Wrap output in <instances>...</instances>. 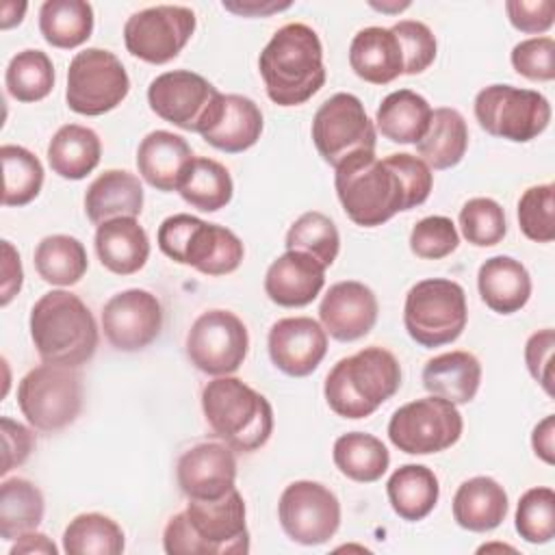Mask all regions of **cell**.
Masks as SVG:
<instances>
[{"instance_id":"6da1fadb","label":"cell","mask_w":555,"mask_h":555,"mask_svg":"<svg viewBox=\"0 0 555 555\" xmlns=\"http://www.w3.org/2000/svg\"><path fill=\"white\" fill-rule=\"evenodd\" d=\"M336 195L347 217L362 228H375L401 210L421 206L434 186L427 163L401 152L377 158L375 152H356L334 167Z\"/></svg>"},{"instance_id":"7a4b0ae2","label":"cell","mask_w":555,"mask_h":555,"mask_svg":"<svg viewBox=\"0 0 555 555\" xmlns=\"http://www.w3.org/2000/svg\"><path fill=\"white\" fill-rule=\"evenodd\" d=\"M258 69L271 102L299 106L325 82L323 46L308 24L291 22L273 33L258 59Z\"/></svg>"},{"instance_id":"3957f363","label":"cell","mask_w":555,"mask_h":555,"mask_svg":"<svg viewBox=\"0 0 555 555\" xmlns=\"http://www.w3.org/2000/svg\"><path fill=\"white\" fill-rule=\"evenodd\" d=\"M169 555H241L249 553L245 501L234 488L217 501H191L173 514L163 531Z\"/></svg>"},{"instance_id":"277c9868","label":"cell","mask_w":555,"mask_h":555,"mask_svg":"<svg viewBox=\"0 0 555 555\" xmlns=\"http://www.w3.org/2000/svg\"><path fill=\"white\" fill-rule=\"evenodd\" d=\"M30 338L48 364L78 369L98 349V323L87 304L69 291L41 295L30 310Z\"/></svg>"},{"instance_id":"5b68a950","label":"cell","mask_w":555,"mask_h":555,"mask_svg":"<svg viewBox=\"0 0 555 555\" xmlns=\"http://www.w3.org/2000/svg\"><path fill=\"white\" fill-rule=\"evenodd\" d=\"M202 410L210 431L232 451L254 453L273 431V408L264 395L238 377L219 375L202 390Z\"/></svg>"},{"instance_id":"8992f818","label":"cell","mask_w":555,"mask_h":555,"mask_svg":"<svg viewBox=\"0 0 555 555\" xmlns=\"http://www.w3.org/2000/svg\"><path fill=\"white\" fill-rule=\"evenodd\" d=\"M401 386L399 360L384 347H364L338 360L325 377L327 405L343 418H366Z\"/></svg>"},{"instance_id":"52a82bcc","label":"cell","mask_w":555,"mask_h":555,"mask_svg":"<svg viewBox=\"0 0 555 555\" xmlns=\"http://www.w3.org/2000/svg\"><path fill=\"white\" fill-rule=\"evenodd\" d=\"M156 241L167 258L189 264L204 275L232 273L245 256V247L232 230L186 212L163 219Z\"/></svg>"},{"instance_id":"ba28073f","label":"cell","mask_w":555,"mask_h":555,"mask_svg":"<svg viewBox=\"0 0 555 555\" xmlns=\"http://www.w3.org/2000/svg\"><path fill=\"white\" fill-rule=\"evenodd\" d=\"M466 321V293L453 280L427 278L416 282L405 295L403 325L410 338L425 349L457 340Z\"/></svg>"},{"instance_id":"9c48e42d","label":"cell","mask_w":555,"mask_h":555,"mask_svg":"<svg viewBox=\"0 0 555 555\" xmlns=\"http://www.w3.org/2000/svg\"><path fill=\"white\" fill-rule=\"evenodd\" d=\"M17 405L39 431H59L82 410V382L76 369L41 364L30 369L17 386Z\"/></svg>"},{"instance_id":"30bf717a","label":"cell","mask_w":555,"mask_h":555,"mask_svg":"<svg viewBox=\"0 0 555 555\" xmlns=\"http://www.w3.org/2000/svg\"><path fill=\"white\" fill-rule=\"evenodd\" d=\"M475 117L488 134L527 143L546 130L551 104L533 89L490 85L475 98Z\"/></svg>"},{"instance_id":"8fae6325","label":"cell","mask_w":555,"mask_h":555,"mask_svg":"<svg viewBox=\"0 0 555 555\" xmlns=\"http://www.w3.org/2000/svg\"><path fill=\"white\" fill-rule=\"evenodd\" d=\"M130 91V78L121 61L102 48L78 52L67 69V106L87 117L117 108Z\"/></svg>"},{"instance_id":"7c38bea8","label":"cell","mask_w":555,"mask_h":555,"mask_svg":"<svg viewBox=\"0 0 555 555\" xmlns=\"http://www.w3.org/2000/svg\"><path fill=\"white\" fill-rule=\"evenodd\" d=\"M464 429L457 408L436 395L410 401L395 410L388 423L390 442L410 455L440 453L453 447Z\"/></svg>"},{"instance_id":"4fadbf2b","label":"cell","mask_w":555,"mask_h":555,"mask_svg":"<svg viewBox=\"0 0 555 555\" xmlns=\"http://www.w3.org/2000/svg\"><path fill=\"white\" fill-rule=\"evenodd\" d=\"M312 141L325 163L338 167L356 152H375L377 130L353 93H334L312 117Z\"/></svg>"},{"instance_id":"5bb4252c","label":"cell","mask_w":555,"mask_h":555,"mask_svg":"<svg viewBox=\"0 0 555 555\" xmlns=\"http://www.w3.org/2000/svg\"><path fill=\"white\" fill-rule=\"evenodd\" d=\"M197 26L195 13L180 4H156L132 13L124 26L126 50L152 65L176 59Z\"/></svg>"},{"instance_id":"9a60e30c","label":"cell","mask_w":555,"mask_h":555,"mask_svg":"<svg viewBox=\"0 0 555 555\" xmlns=\"http://www.w3.org/2000/svg\"><path fill=\"white\" fill-rule=\"evenodd\" d=\"M249 349L245 323L230 310L202 312L186 334V358L206 375L238 371Z\"/></svg>"},{"instance_id":"2e32d148","label":"cell","mask_w":555,"mask_h":555,"mask_svg":"<svg viewBox=\"0 0 555 555\" xmlns=\"http://www.w3.org/2000/svg\"><path fill=\"white\" fill-rule=\"evenodd\" d=\"M278 516L284 533L304 546L325 544L340 527V503L319 481L299 479L284 488Z\"/></svg>"},{"instance_id":"e0dca14e","label":"cell","mask_w":555,"mask_h":555,"mask_svg":"<svg viewBox=\"0 0 555 555\" xmlns=\"http://www.w3.org/2000/svg\"><path fill=\"white\" fill-rule=\"evenodd\" d=\"M221 93L199 74L189 69H173L156 76L147 87L150 108L165 121L202 132L212 115Z\"/></svg>"},{"instance_id":"ac0fdd59","label":"cell","mask_w":555,"mask_h":555,"mask_svg":"<svg viewBox=\"0 0 555 555\" xmlns=\"http://www.w3.org/2000/svg\"><path fill=\"white\" fill-rule=\"evenodd\" d=\"M102 330L106 340L119 351L145 349L163 330V306L145 288L121 291L104 304Z\"/></svg>"},{"instance_id":"d6986e66","label":"cell","mask_w":555,"mask_h":555,"mask_svg":"<svg viewBox=\"0 0 555 555\" xmlns=\"http://www.w3.org/2000/svg\"><path fill=\"white\" fill-rule=\"evenodd\" d=\"M178 486L191 501H217L236 486V457L223 442H199L184 451L176 466Z\"/></svg>"},{"instance_id":"ffe728a7","label":"cell","mask_w":555,"mask_h":555,"mask_svg":"<svg viewBox=\"0 0 555 555\" xmlns=\"http://www.w3.org/2000/svg\"><path fill=\"white\" fill-rule=\"evenodd\" d=\"M271 362L291 377L310 375L327 353V332L310 317H286L267 336Z\"/></svg>"},{"instance_id":"44dd1931","label":"cell","mask_w":555,"mask_h":555,"mask_svg":"<svg viewBox=\"0 0 555 555\" xmlns=\"http://www.w3.org/2000/svg\"><path fill=\"white\" fill-rule=\"evenodd\" d=\"M375 293L356 280H343L330 286L319 306V319L323 330L340 340L351 343L366 336L377 321Z\"/></svg>"},{"instance_id":"7402d4cb","label":"cell","mask_w":555,"mask_h":555,"mask_svg":"<svg viewBox=\"0 0 555 555\" xmlns=\"http://www.w3.org/2000/svg\"><path fill=\"white\" fill-rule=\"evenodd\" d=\"M199 134L206 143L225 154L245 152L256 145L262 134V113L258 104L245 95L221 93Z\"/></svg>"},{"instance_id":"603a6c76","label":"cell","mask_w":555,"mask_h":555,"mask_svg":"<svg viewBox=\"0 0 555 555\" xmlns=\"http://www.w3.org/2000/svg\"><path fill=\"white\" fill-rule=\"evenodd\" d=\"M325 284V267L304 251L278 256L264 275V293L284 308H301L317 299Z\"/></svg>"},{"instance_id":"cb8c5ba5","label":"cell","mask_w":555,"mask_h":555,"mask_svg":"<svg viewBox=\"0 0 555 555\" xmlns=\"http://www.w3.org/2000/svg\"><path fill=\"white\" fill-rule=\"evenodd\" d=\"M193 160L191 145L169 130H152L137 150V167L141 178L158 191H178L182 176Z\"/></svg>"},{"instance_id":"d4e9b609","label":"cell","mask_w":555,"mask_h":555,"mask_svg":"<svg viewBox=\"0 0 555 555\" xmlns=\"http://www.w3.org/2000/svg\"><path fill=\"white\" fill-rule=\"evenodd\" d=\"M349 65L358 78L371 85H388L403 74L401 43L390 28L366 26L351 39Z\"/></svg>"},{"instance_id":"484cf974","label":"cell","mask_w":555,"mask_h":555,"mask_svg":"<svg viewBox=\"0 0 555 555\" xmlns=\"http://www.w3.org/2000/svg\"><path fill=\"white\" fill-rule=\"evenodd\" d=\"M95 254L104 269L117 275H132L150 258V238L137 217H117L95 230Z\"/></svg>"},{"instance_id":"4316f807","label":"cell","mask_w":555,"mask_h":555,"mask_svg":"<svg viewBox=\"0 0 555 555\" xmlns=\"http://www.w3.org/2000/svg\"><path fill=\"white\" fill-rule=\"evenodd\" d=\"M141 208L143 186L130 171L106 169L87 186L85 212L95 225L117 217H139Z\"/></svg>"},{"instance_id":"83f0119b","label":"cell","mask_w":555,"mask_h":555,"mask_svg":"<svg viewBox=\"0 0 555 555\" xmlns=\"http://www.w3.org/2000/svg\"><path fill=\"white\" fill-rule=\"evenodd\" d=\"M477 288L490 310L512 314L529 301L531 275L520 260L512 256H492L479 267Z\"/></svg>"},{"instance_id":"f1b7e54d","label":"cell","mask_w":555,"mask_h":555,"mask_svg":"<svg viewBox=\"0 0 555 555\" xmlns=\"http://www.w3.org/2000/svg\"><path fill=\"white\" fill-rule=\"evenodd\" d=\"M507 492L486 475L466 479L453 496V518L462 529L486 533L496 529L507 516Z\"/></svg>"},{"instance_id":"f546056e","label":"cell","mask_w":555,"mask_h":555,"mask_svg":"<svg viewBox=\"0 0 555 555\" xmlns=\"http://www.w3.org/2000/svg\"><path fill=\"white\" fill-rule=\"evenodd\" d=\"M481 384V364L470 351H449L434 356L423 366V386L429 395L453 405L470 403Z\"/></svg>"},{"instance_id":"4dcf8cb0","label":"cell","mask_w":555,"mask_h":555,"mask_svg":"<svg viewBox=\"0 0 555 555\" xmlns=\"http://www.w3.org/2000/svg\"><path fill=\"white\" fill-rule=\"evenodd\" d=\"M102 143L95 130L80 124L61 126L48 143V163L65 180L87 178L100 163Z\"/></svg>"},{"instance_id":"1f68e13d","label":"cell","mask_w":555,"mask_h":555,"mask_svg":"<svg viewBox=\"0 0 555 555\" xmlns=\"http://www.w3.org/2000/svg\"><path fill=\"white\" fill-rule=\"evenodd\" d=\"M386 492L395 514L403 520L416 522L429 516L436 507L440 483L431 468L423 464H403L390 475Z\"/></svg>"},{"instance_id":"d6a6232c","label":"cell","mask_w":555,"mask_h":555,"mask_svg":"<svg viewBox=\"0 0 555 555\" xmlns=\"http://www.w3.org/2000/svg\"><path fill=\"white\" fill-rule=\"evenodd\" d=\"M429 121V102L410 89L388 93L375 113V128L392 143H418L427 132Z\"/></svg>"},{"instance_id":"836d02e7","label":"cell","mask_w":555,"mask_h":555,"mask_svg":"<svg viewBox=\"0 0 555 555\" xmlns=\"http://www.w3.org/2000/svg\"><path fill=\"white\" fill-rule=\"evenodd\" d=\"M468 147V126L460 111L440 106L431 111V121L423 139L416 143L418 156L429 169L455 167Z\"/></svg>"},{"instance_id":"e575fe53","label":"cell","mask_w":555,"mask_h":555,"mask_svg":"<svg viewBox=\"0 0 555 555\" xmlns=\"http://www.w3.org/2000/svg\"><path fill=\"white\" fill-rule=\"evenodd\" d=\"M39 30L54 48H78L93 33V7L85 0H46L39 9Z\"/></svg>"},{"instance_id":"d590c367","label":"cell","mask_w":555,"mask_h":555,"mask_svg":"<svg viewBox=\"0 0 555 555\" xmlns=\"http://www.w3.org/2000/svg\"><path fill=\"white\" fill-rule=\"evenodd\" d=\"M178 193L193 208L217 212L230 204L234 184L230 171L221 163L206 156H193L182 176Z\"/></svg>"},{"instance_id":"8d00e7d4","label":"cell","mask_w":555,"mask_h":555,"mask_svg":"<svg viewBox=\"0 0 555 555\" xmlns=\"http://www.w3.org/2000/svg\"><path fill=\"white\" fill-rule=\"evenodd\" d=\"M87 267V249L76 236L50 234L35 247V269L48 284L74 286L82 280Z\"/></svg>"},{"instance_id":"74e56055","label":"cell","mask_w":555,"mask_h":555,"mask_svg":"<svg viewBox=\"0 0 555 555\" xmlns=\"http://www.w3.org/2000/svg\"><path fill=\"white\" fill-rule=\"evenodd\" d=\"M334 464L336 468L360 483H373L382 479L388 470L390 453L384 442L364 431H349L334 442Z\"/></svg>"},{"instance_id":"f35d334b","label":"cell","mask_w":555,"mask_h":555,"mask_svg":"<svg viewBox=\"0 0 555 555\" xmlns=\"http://www.w3.org/2000/svg\"><path fill=\"white\" fill-rule=\"evenodd\" d=\"M41 490L22 477L4 479L0 486V538L17 540L26 531H35L43 520Z\"/></svg>"},{"instance_id":"ab89813d","label":"cell","mask_w":555,"mask_h":555,"mask_svg":"<svg viewBox=\"0 0 555 555\" xmlns=\"http://www.w3.org/2000/svg\"><path fill=\"white\" fill-rule=\"evenodd\" d=\"M126 546L121 527L98 512L78 514L63 531L67 555H119Z\"/></svg>"},{"instance_id":"60d3db41","label":"cell","mask_w":555,"mask_h":555,"mask_svg":"<svg viewBox=\"0 0 555 555\" xmlns=\"http://www.w3.org/2000/svg\"><path fill=\"white\" fill-rule=\"evenodd\" d=\"M4 85L17 102H39L54 87V65L43 50L17 52L4 72Z\"/></svg>"},{"instance_id":"b9f144b4","label":"cell","mask_w":555,"mask_h":555,"mask_svg":"<svg viewBox=\"0 0 555 555\" xmlns=\"http://www.w3.org/2000/svg\"><path fill=\"white\" fill-rule=\"evenodd\" d=\"M0 158L4 169L2 204L4 206L30 204L43 186V167L39 158L30 150L22 145H11V143L0 147Z\"/></svg>"},{"instance_id":"7bdbcfd3","label":"cell","mask_w":555,"mask_h":555,"mask_svg":"<svg viewBox=\"0 0 555 555\" xmlns=\"http://www.w3.org/2000/svg\"><path fill=\"white\" fill-rule=\"evenodd\" d=\"M284 245L288 251H304L312 256L327 269L338 256L340 234L327 215L310 210L293 221V225L286 232Z\"/></svg>"},{"instance_id":"ee69618b","label":"cell","mask_w":555,"mask_h":555,"mask_svg":"<svg viewBox=\"0 0 555 555\" xmlns=\"http://www.w3.org/2000/svg\"><path fill=\"white\" fill-rule=\"evenodd\" d=\"M516 531L529 544H546L555 535V492L538 486L527 490L516 507Z\"/></svg>"},{"instance_id":"f6af8a7d","label":"cell","mask_w":555,"mask_h":555,"mask_svg":"<svg viewBox=\"0 0 555 555\" xmlns=\"http://www.w3.org/2000/svg\"><path fill=\"white\" fill-rule=\"evenodd\" d=\"M460 228L470 245L492 247L507 232L505 210L492 197H473L460 210Z\"/></svg>"},{"instance_id":"bcb514c9","label":"cell","mask_w":555,"mask_h":555,"mask_svg":"<svg viewBox=\"0 0 555 555\" xmlns=\"http://www.w3.org/2000/svg\"><path fill=\"white\" fill-rule=\"evenodd\" d=\"M555 186L551 182L529 186L518 199V225L522 234L535 243L555 238Z\"/></svg>"},{"instance_id":"7dc6e473","label":"cell","mask_w":555,"mask_h":555,"mask_svg":"<svg viewBox=\"0 0 555 555\" xmlns=\"http://www.w3.org/2000/svg\"><path fill=\"white\" fill-rule=\"evenodd\" d=\"M460 245V234L449 217L431 215L421 219L410 232V249L423 260H440L453 254Z\"/></svg>"},{"instance_id":"c3c4849f","label":"cell","mask_w":555,"mask_h":555,"mask_svg":"<svg viewBox=\"0 0 555 555\" xmlns=\"http://www.w3.org/2000/svg\"><path fill=\"white\" fill-rule=\"evenodd\" d=\"M403 52V74L416 76L436 59V37L431 28L418 20H401L392 28Z\"/></svg>"},{"instance_id":"681fc988","label":"cell","mask_w":555,"mask_h":555,"mask_svg":"<svg viewBox=\"0 0 555 555\" xmlns=\"http://www.w3.org/2000/svg\"><path fill=\"white\" fill-rule=\"evenodd\" d=\"M514 69L529 80L555 78V41L551 37H531L512 48Z\"/></svg>"},{"instance_id":"f907efd6","label":"cell","mask_w":555,"mask_h":555,"mask_svg":"<svg viewBox=\"0 0 555 555\" xmlns=\"http://www.w3.org/2000/svg\"><path fill=\"white\" fill-rule=\"evenodd\" d=\"M553 349H555V332L551 327L538 330L529 336L525 345V362L535 382L553 395Z\"/></svg>"},{"instance_id":"816d5d0a","label":"cell","mask_w":555,"mask_h":555,"mask_svg":"<svg viewBox=\"0 0 555 555\" xmlns=\"http://www.w3.org/2000/svg\"><path fill=\"white\" fill-rule=\"evenodd\" d=\"M505 11H507L512 26L516 30L529 33V35L546 33L555 22V2L553 0H538V2L507 0Z\"/></svg>"},{"instance_id":"f5cc1de1","label":"cell","mask_w":555,"mask_h":555,"mask_svg":"<svg viewBox=\"0 0 555 555\" xmlns=\"http://www.w3.org/2000/svg\"><path fill=\"white\" fill-rule=\"evenodd\" d=\"M0 425H2V442H4V462H2L0 475L4 477L9 470H13L15 466L28 460L35 447V434L26 425L9 416H2Z\"/></svg>"},{"instance_id":"db71d44e","label":"cell","mask_w":555,"mask_h":555,"mask_svg":"<svg viewBox=\"0 0 555 555\" xmlns=\"http://www.w3.org/2000/svg\"><path fill=\"white\" fill-rule=\"evenodd\" d=\"M2 299L0 304L7 306L22 288V262H20V254L13 249V245L9 241H2Z\"/></svg>"},{"instance_id":"11a10c76","label":"cell","mask_w":555,"mask_h":555,"mask_svg":"<svg viewBox=\"0 0 555 555\" xmlns=\"http://www.w3.org/2000/svg\"><path fill=\"white\" fill-rule=\"evenodd\" d=\"M531 447L540 460L546 464L555 462V416L548 414L544 416L531 434Z\"/></svg>"},{"instance_id":"9f6ffc18","label":"cell","mask_w":555,"mask_h":555,"mask_svg":"<svg viewBox=\"0 0 555 555\" xmlns=\"http://www.w3.org/2000/svg\"><path fill=\"white\" fill-rule=\"evenodd\" d=\"M291 2H273V0H238V2H225L223 9L236 13V15H251V17H264L271 13H278L282 9H288Z\"/></svg>"},{"instance_id":"6f0895ef","label":"cell","mask_w":555,"mask_h":555,"mask_svg":"<svg viewBox=\"0 0 555 555\" xmlns=\"http://www.w3.org/2000/svg\"><path fill=\"white\" fill-rule=\"evenodd\" d=\"M22 553H46V555H56L54 542L48 540L46 533L37 531H26L17 538V542L11 546V555H22Z\"/></svg>"},{"instance_id":"680465c9","label":"cell","mask_w":555,"mask_h":555,"mask_svg":"<svg viewBox=\"0 0 555 555\" xmlns=\"http://www.w3.org/2000/svg\"><path fill=\"white\" fill-rule=\"evenodd\" d=\"M24 11H26V2H22V4H17V2H4V4H2V22H0V26L7 30V28H11V26L20 24L22 17H24Z\"/></svg>"},{"instance_id":"91938a15","label":"cell","mask_w":555,"mask_h":555,"mask_svg":"<svg viewBox=\"0 0 555 555\" xmlns=\"http://www.w3.org/2000/svg\"><path fill=\"white\" fill-rule=\"evenodd\" d=\"M373 9H379V11H401V9H408L410 2H401V4H377V2H371Z\"/></svg>"}]
</instances>
